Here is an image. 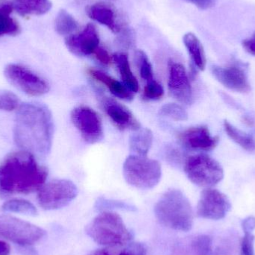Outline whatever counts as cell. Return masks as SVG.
<instances>
[{
    "label": "cell",
    "mask_w": 255,
    "mask_h": 255,
    "mask_svg": "<svg viewBox=\"0 0 255 255\" xmlns=\"http://www.w3.org/2000/svg\"><path fill=\"white\" fill-rule=\"evenodd\" d=\"M53 136V118L49 108L42 103H22L13 124L16 146L35 157H46L52 148Z\"/></svg>",
    "instance_id": "cell-1"
},
{
    "label": "cell",
    "mask_w": 255,
    "mask_h": 255,
    "mask_svg": "<svg viewBox=\"0 0 255 255\" xmlns=\"http://www.w3.org/2000/svg\"><path fill=\"white\" fill-rule=\"evenodd\" d=\"M47 177L48 169L34 154L23 150L9 153L0 165V197L37 192Z\"/></svg>",
    "instance_id": "cell-2"
},
{
    "label": "cell",
    "mask_w": 255,
    "mask_h": 255,
    "mask_svg": "<svg viewBox=\"0 0 255 255\" xmlns=\"http://www.w3.org/2000/svg\"><path fill=\"white\" fill-rule=\"evenodd\" d=\"M154 214L160 224L172 230L189 232L193 227L191 205L180 190L171 189L166 191L156 203Z\"/></svg>",
    "instance_id": "cell-3"
},
{
    "label": "cell",
    "mask_w": 255,
    "mask_h": 255,
    "mask_svg": "<svg viewBox=\"0 0 255 255\" xmlns=\"http://www.w3.org/2000/svg\"><path fill=\"white\" fill-rule=\"evenodd\" d=\"M86 233L99 245L108 247L125 245L132 238L123 219L111 211H104L97 216L88 225Z\"/></svg>",
    "instance_id": "cell-4"
},
{
    "label": "cell",
    "mask_w": 255,
    "mask_h": 255,
    "mask_svg": "<svg viewBox=\"0 0 255 255\" xmlns=\"http://www.w3.org/2000/svg\"><path fill=\"white\" fill-rule=\"evenodd\" d=\"M124 175L128 184L142 190L155 187L162 175L160 163L146 156L131 154L124 164Z\"/></svg>",
    "instance_id": "cell-5"
},
{
    "label": "cell",
    "mask_w": 255,
    "mask_h": 255,
    "mask_svg": "<svg viewBox=\"0 0 255 255\" xmlns=\"http://www.w3.org/2000/svg\"><path fill=\"white\" fill-rule=\"evenodd\" d=\"M184 171L192 183L205 188L217 185L224 178V171L220 163L207 154L189 157L184 164Z\"/></svg>",
    "instance_id": "cell-6"
},
{
    "label": "cell",
    "mask_w": 255,
    "mask_h": 255,
    "mask_svg": "<svg viewBox=\"0 0 255 255\" xmlns=\"http://www.w3.org/2000/svg\"><path fill=\"white\" fill-rule=\"evenodd\" d=\"M46 232L41 228L10 215L0 214V238L18 245H34L43 239Z\"/></svg>",
    "instance_id": "cell-7"
},
{
    "label": "cell",
    "mask_w": 255,
    "mask_h": 255,
    "mask_svg": "<svg viewBox=\"0 0 255 255\" xmlns=\"http://www.w3.org/2000/svg\"><path fill=\"white\" fill-rule=\"evenodd\" d=\"M78 188L73 181L55 179L45 183L37 191V202L46 211L61 209L68 205L77 196Z\"/></svg>",
    "instance_id": "cell-8"
},
{
    "label": "cell",
    "mask_w": 255,
    "mask_h": 255,
    "mask_svg": "<svg viewBox=\"0 0 255 255\" xmlns=\"http://www.w3.org/2000/svg\"><path fill=\"white\" fill-rule=\"evenodd\" d=\"M4 75L10 85L30 97H41L50 89L43 78L21 64H7L4 67Z\"/></svg>",
    "instance_id": "cell-9"
},
{
    "label": "cell",
    "mask_w": 255,
    "mask_h": 255,
    "mask_svg": "<svg viewBox=\"0 0 255 255\" xmlns=\"http://www.w3.org/2000/svg\"><path fill=\"white\" fill-rule=\"evenodd\" d=\"M72 123L85 142L95 144L104 137L103 124L98 114L88 106L75 108L70 114Z\"/></svg>",
    "instance_id": "cell-10"
},
{
    "label": "cell",
    "mask_w": 255,
    "mask_h": 255,
    "mask_svg": "<svg viewBox=\"0 0 255 255\" xmlns=\"http://www.w3.org/2000/svg\"><path fill=\"white\" fill-rule=\"evenodd\" d=\"M231 207L226 195L216 189L206 188L201 194L197 214L199 217L208 220H221L230 211Z\"/></svg>",
    "instance_id": "cell-11"
},
{
    "label": "cell",
    "mask_w": 255,
    "mask_h": 255,
    "mask_svg": "<svg viewBox=\"0 0 255 255\" xmlns=\"http://www.w3.org/2000/svg\"><path fill=\"white\" fill-rule=\"evenodd\" d=\"M212 73L220 84L231 91L243 94L251 91L247 68L241 63H235L227 67L214 66Z\"/></svg>",
    "instance_id": "cell-12"
},
{
    "label": "cell",
    "mask_w": 255,
    "mask_h": 255,
    "mask_svg": "<svg viewBox=\"0 0 255 255\" xmlns=\"http://www.w3.org/2000/svg\"><path fill=\"white\" fill-rule=\"evenodd\" d=\"M168 88L174 99L185 105L193 103V90L185 67L179 63L169 65Z\"/></svg>",
    "instance_id": "cell-13"
},
{
    "label": "cell",
    "mask_w": 255,
    "mask_h": 255,
    "mask_svg": "<svg viewBox=\"0 0 255 255\" xmlns=\"http://www.w3.org/2000/svg\"><path fill=\"white\" fill-rule=\"evenodd\" d=\"M65 44L69 51L77 56H87L94 54L100 44L97 28L94 24H88L79 34L67 36Z\"/></svg>",
    "instance_id": "cell-14"
},
{
    "label": "cell",
    "mask_w": 255,
    "mask_h": 255,
    "mask_svg": "<svg viewBox=\"0 0 255 255\" xmlns=\"http://www.w3.org/2000/svg\"><path fill=\"white\" fill-rule=\"evenodd\" d=\"M181 143L189 149L209 151L218 145L219 137L211 135L206 127H192L186 129L178 135Z\"/></svg>",
    "instance_id": "cell-15"
},
{
    "label": "cell",
    "mask_w": 255,
    "mask_h": 255,
    "mask_svg": "<svg viewBox=\"0 0 255 255\" xmlns=\"http://www.w3.org/2000/svg\"><path fill=\"white\" fill-rule=\"evenodd\" d=\"M103 110L111 121L121 130H139L140 124L130 110L113 99L105 98L102 101Z\"/></svg>",
    "instance_id": "cell-16"
},
{
    "label": "cell",
    "mask_w": 255,
    "mask_h": 255,
    "mask_svg": "<svg viewBox=\"0 0 255 255\" xmlns=\"http://www.w3.org/2000/svg\"><path fill=\"white\" fill-rule=\"evenodd\" d=\"M87 13L90 18L107 26L114 33L121 31L117 22L116 13L110 4L97 2L87 8Z\"/></svg>",
    "instance_id": "cell-17"
},
{
    "label": "cell",
    "mask_w": 255,
    "mask_h": 255,
    "mask_svg": "<svg viewBox=\"0 0 255 255\" xmlns=\"http://www.w3.org/2000/svg\"><path fill=\"white\" fill-rule=\"evenodd\" d=\"M88 73L93 79H96L106 85V88L115 97H118L121 100H126V101H131L133 100V93L130 90L128 89L124 84L121 83L119 81L116 80L112 76L106 74L104 72L95 70V69H89Z\"/></svg>",
    "instance_id": "cell-18"
},
{
    "label": "cell",
    "mask_w": 255,
    "mask_h": 255,
    "mask_svg": "<svg viewBox=\"0 0 255 255\" xmlns=\"http://www.w3.org/2000/svg\"><path fill=\"white\" fill-rule=\"evenodd\" d=\"M52 6L50 0H14L12 4L13 10L22 16L45 14Z\"/></svg>",
    "instance_id": "cell-19"
},
{
    "label": "cell",
    "mask_w": 255,
    "mask_h": 255,
    "mask_svg": "<svg viewBox=\"0 0 255 255\" xmlns=\"http://www.w3.org/2000/svg\"><path fill=\"white\" fill-rule=\"evenodd\" d=\"M184 46L188 51L192 62L198 70L203 71L206 67V56L203 46L193 33L189 32L183 37Z\"/></svg>",
    "instance_id": "cell-20"
},
{
    "label": "cell",
    "mask_w": 255,
    "mask_h": 255,
    "mask_svg": "<svg viewBox=\"0 0 255 255\" xmlns=\"http://www.w3.org/2000/svg\"><path fill=\"white\" fill-rule=\"evenodd\" d=\"M152 132L148 128H139L132 133L129 139V146L133 154L147 155L152 144Z\"/></svg>",
    "instance_id": "cell-21"
},
{
    "label": "cell",
    "mask_w": 255,
    "mask_h": 255,
    "mask_svg": "<svg viewBox=\"0 0 255 255\" xmlns=\"http://www.w3.org/2000/svg\"><path fill=\"white\" fill-rule=\"evenodd\" d=\"M113 60L116 64L126 87L132 93L137 92L139 91V83L130 70V64H129L128 58L127 54L122 53V52L115 54Z\"/></svg>",
    "instance_id": "cell-22"
},
{
    "label": "cell",
    "mask_w": 255,
    "mask_h": 255,
    "mask_svg": "<svg viewBox=\"0 0 255 255\" xmlns=\"http://www.w3.org/2000/svg\"><path fill=\"white\" fill-rule=\"evenodd\" d=\"M13 10L12 4H0V37L4 35H16L20 32V26L17 21L10 16Z\"/></svg>",
    "instance_id": "cell-23"
},
{
    "label": "cell",
    "mask_w": 255,
    "mask_h": 255,
    "mask_svg": "<svg viewBox=\"0 0 255 255\" xmlns=\"http://www.w3.org/2000/svg\"><path fill=\"white\" fill-rule=\"evenodd\" d=\"M224 129L228 136L244 149L249 152L255 151V139L253 136L237 128L228 121H225Z\"/></svg>",
    "instance_id": "cell-24"
},
{
    "label": "cell",
    "mask_w": 255,
    "mask_h": 255,
    "mask_svg": "<svg viewBox=\"0 0 255 255\" xmlns=\"http://www.w3.org/2000/svg\"><path fill=\"white\" fill-rule=\"evenodd\" d=\"M79 28L75 18L65 10L58 12L55 21V28L60 35L69 36Z\"/></svg>",
    "instance_id": "cell-25"
},
{
    "label": "cell",
    "mask_w": 255,
    "mask_h": 255,
    "mask_svg": "<svg viewBox=\"0 0 255 255\" xmlns=\"http://www.w3.org/2000/svg\"><path fill=\"white\" fill-rule=\"evenodd\" d=\"M3 211L28 216H36L37 210L29 201L22 199H12L6 201L1 206Z\"/></svg>",
    "instance_id": "cell-26"
},
{
    "label": "cell",
    "mask_w": 255,
    "mask_h": 255,
    "mask_svg": "<svg viewBox=\"0 0 255 255\" xmlns=\"http://www.w3.org/2000/svg\"><path fill=\"white\" fill-rule=\"evenodd\" d=\"M135 61L139 69L140 77L144 81H146L147 82L154 79L152 66L143 51L137 50L135 52Z\"/></svg>",
    "instance_id": "cell-27"
},
{
    "label": "cell",
    "mask_w": 255,
    "mask_h": 255,
    "mask_svg": "<svg viewBox=\"0 0 255 255\" xmlns=\"http://www.w3.org/2000/svg\"><path fill=\"white\" fill-rule=\"evenodd\" d=\"M160 115L178 122L187 121L188 118V115L185 109L182 106L175 103H168L162 106L160 110Z\"/></svg>",
    "instance_id": "cell-28"
},
{
    "label": "cell",
    "mask_w": 255,
    "mask_h": 255,
    "mask_svg": "<svg viewBox=\"0 0 255 255\" xmlns=\"http://www.w3.org/2000/svg\"><path fill=\"white\" fill-rule=\"evenodd\" d=\"M20 103L19 97L11 91L0 89V111L11 112L19 109Z\"/></svg>",
    "instance_id": "cell-29"
},
{
    "label": "cell",
    "mask_w": 255,
    "mask_h": 255,
    "mask_svg": "<svg viewBox=\"0 0 255 255\" xmlns=\"http://www.w3.org/2000/svg\"><path fill=\"white\" fill-rule=\"evenodd\" d=\"M191 249L193 255H212V238L207 235L197 237L192 241Z\"/></svg>",
    "instance_id": "cell-30"
},
{
    "label": "cell",
    "mask_w": 255,
    "mask_h": 255,
    "mask_svg": "<svg viewBox=\"0 0 255 255\" xmlns=\"http://www.w3.org/2000/svg\"><path fill=\"white\" fill-rule=\"evenodd\" d=\"M164 91L163 87L155 79L146 82L143 91V98L147 100H157L162 98Z\"/></svg>",
    "instance_id": "cell-31"
},
{
    "label": "cell",
    "mask_w": 255,
    "mask_h": 255,
    "mask_svg": "<svg viewBox=\"0 0 255 255\" xmlns=\"http://www.w3.org/2000/svg\"><path fill=\"white\" fill-rule=\"evenodd\" d=\"M255 237L252 233H246L241 242V255H255Z\"/></svg>",
    "instance_id": "cell-32"
},
{
    "label": "cell",
    "mask_w": 255,
    "mask_h": 255,
    "mask_svg": "<svg viewBox=\"0 0 255 255\" xmlns=\"http://www.w3.org/2000/svg\"><path fill=\"white\" fill-rule=\"evenodd\" d=\"M187 2L194 4L198 8L207 10L216 5L219 0H182Z\"/></svg>",
    "instance_id": "cell-33"
},
{
    "label": "cell",
    "mask_w": 255,
    "mask_h": 255,
    "mask_svg": "<svg viewBox=\"0 0 255 255\" xmlns=\"http://www.w3.org/2000/svg\"><path fill=\"white\" fill-rule=\"evenodd\" d=\"M94 55H95L97 59L102 64H105V65H109V64L112 63V60H113V58L109 55L108 51L103 49V48L100 47V46L94 52Z\"/></svg>",
    "instance_id": "cell-34"
},
{
    "label": "cell",
    "mask_w": 255,
    "mask_h": 255,
    "mask_svg": "<svg viewBox=\"0 0 255 255\" xmlns=\"http://www.w3.org/2000/svg\"><path fill=\"white\" fill-rule=\"evenodd\" d=\"M243 46L248 53L255 56V31L251 37H248L243 42Z\"/></svg>",
    "instance_id": "cell-35"
},
{
    "label": "cell",
    "mask_w": 255,
    "mask_h": 255,
    "mask_svg": "<svg viewBox=\"0 0 255 255\" xmlns=\"http://www.w3.org/2000/svg\"><path fill=\"white\" fill-rule=\"evenodd\" d=\"M243 229L246 233H252L255 229V218L250 217L244 220L242 223Z\"/></svg>",
    "instance_id": "cell-36"
},
{
    "label": "cell",
    "mask_w": 255,
    "mask_h": 255,
    "mask_svg": "<svg viewBox=\"0 0 255 255\" xmlns=\"http://www.w3.org/2000/svg\"><path fill=\"white\" fill-rule=\"evenodd\" d=\"M133 251H124L119 255H145V251L141 247L133 248Z\"/></svg>",
    "instance_id": "cell-37"
},
{
    "label": "cell",
    "mask_w": 255,
    "mask_h": 255,
    "mask_svg": "<svg viewBox=\"0 0 255 255\" xmlns=\"http://www.w3.org/2000/svg\"><path fill=\"white\" fill-rule=\"evenodd\" d=\"M10 253V246L4 241H0V255H9Z\"/></svg>",
    "instance_id": "cell-38"
},
{
    "label": "cell",
    "mask_w": 255,
    "mask_h": 255,
    "mask_svg": "<svg viewBox=\"0 0 255 255\" xmlns=\"http://www.w3.org/2000/svg\"><path fill=\"white\" fill-rule=\"evenodd\" d=\"M89 255H111L109 252L104 250H98L96 251L92 252Z\"/></svg>",
    "instance_id": "cell-39"
}]
</instances>
